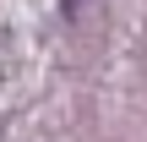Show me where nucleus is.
<instances>
[{"label":"nucleus","mask_w":147,"mask_h":142,"mask_svg":"<svg viewBox=\"0 0 147 142\" xmlns=\"http://www.w3.org/2000/svg\"><path fill=\"white\" fill-rule=\"evenodd\" d=\"M82 5H87V0H65V16L76 22V16H82Z\"/></svg>","instance_id":"nucleus-1"}]
</instances>
